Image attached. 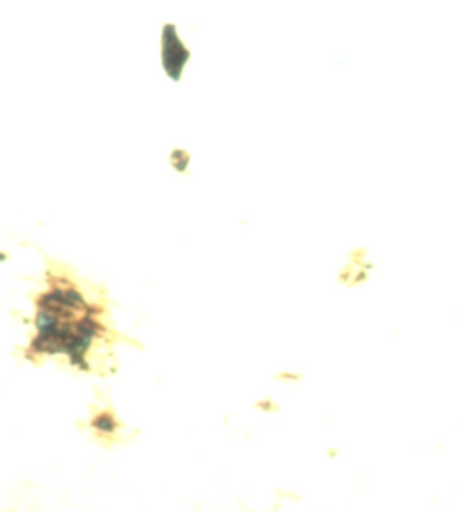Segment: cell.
Returning a JSON list of instances; mask_svg holds the SVG:
<instances>
[{"label": "cell", "mask_w": 458, "mask_h": 512, "mask_svg": "<svg viewBox=\"0 0 458 512\" xmlns=\"http://www.w3.org/2000/svg\"><path fill=\"white\" fill-rule=\"evenodd\" d=\"M36 335L31 355H63L85 371L94 369V355L108 344L110 328L104 307L85 298L76 283L56 278L36 301Z\"/></svg>", "instance_id": "6da1fadb"}]
</instances>
